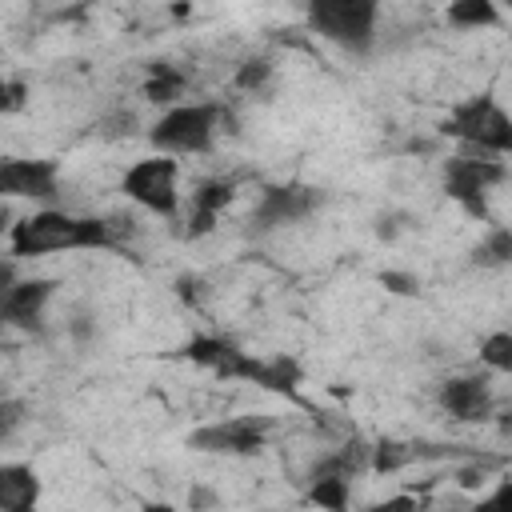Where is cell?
I'll list each match as a JSON object with an SVG mask.
<instances>
[{"instance_id": "1", "label": "cell", "mask_w": 512, "mask_h": 512, "mask_svg": "<svg viewBox=\"0 0 512 512\" xmlns=\"http://www.w3.org/2000/svg\"><path fill=\"white\" fill-rule=\"evenodd\" d=\"M112 244H116V232L108 220L76 216L56 204H44L40 212L20 216L8 228V252L20 260H36V256H52V252H96V248H112Z\"/></svg>"}, {"instance_id": "2", "label": "cell", "mask_w": 512, "mask_h": 512, "mask_svg": "<svg viewBox=\"0 0 512 512\" xmlns=\"http://www.w3.org/2000/svg\"><path fill=\"white\" fill-rule=\"evenodd\" d=\"M220 136H236V116L220 100H180L168 104L148 128V144L168 156H204Z\"/></svg>"}, {"instance_id": "3", "label": "cell", "mask_w": 512, "mask_h": 512, "mask_svg": "<svg viewBox=\"0 0 512 512\" xmlns=\"http://www.w3.org/2000/svg\"><path fill=\"white\" fill-rule=\"evenodd\" d=\"M380 4L384 0H304V20L320 40L352 56H368L376 44Z\"/></svg>"}, {"instance_id": "4", "label": "cell", "mask_w": 512, "mask_h": 512, "mask_svg": "<svg viewBox=\"0 0 512 512\" xmlns=\"http://www.w3.org/2000/svg\"><path fill=\"white\" fill-rule=\"evenodd\" d=\"M440 132L452 136L460 148H480L508 156L512 152V116L492 96H464L440 120Z\"/></svg>"}, {"instance_id": "5", "label": "cell", "mask_w": 512, "mask_h": 512, "mask_svg": "<svg viewBox=\"0 0 512 512\" xmlns=\"http://www.w3.org/2000/svg\"><path fill=\"white\" fill-rule=\"evenodd\" d=\"M508 180V164L496 152L480 148H460L456 156L444 160V192L468 212V216H488V192Z\"/></svg>"}, {"instance_id": "6", "label": "cell", "mask_w": 512, "mask_h": 512, "mask_svg": "<svg viewBox=\"0 0 512 512\" xmlns=\"http://www.w3.org/2000/svg\"><path fill=\"white\" fill-rule=\"evenodd\" d=\"M120 192L132 204H140L144 212L176 220L180 216V160L168 156V152H152V156L128 164V172L120 180Z\"/></svg>"}, {"instance_id": "7", "label": "cell", "mask_w": 512, "mask_h": 512, "mask_svg": "<svg viewBox=\"0 0 512 512\" xmlns=\"http://www.w3.org/2000/svg\"><path fill=\"white\" fill-rule=\"evenodd\" d=\"M272 424L264 416H228L188 432V448L204 456H256L268 444Z\"/></svg>"}, {"instance_id": "8", "label": "cell", "mask_w": 512, "mask_h": 512, "mask_svg": "<svg viewBox=\"0 0 512 512\" xmlns=\"http://www.w3.org/2000/svg\"><path fill=\"white\" fill-rule=\"evenodd\" d=\"M60 196V164L44 156H0V200L52 204Z\"/></svg>"}, {"instance_id": "9", "label": "cell", "mask_w": 512, "mask_h": 512, "mask_svg": "<svg viewBox=\"0 0 512 512\" xmlns=\"http://www.w3.org/2000/svg\"><path fill=\"white\" fill-rule=\"evenodd\" d=\"M324 204V196L312 184H268L252 208V228L260 232H276L288 224L308 220L316 208Z\"/></svg>"}, {"instance_id": "10", "label": "cell", "mask_w": 512, "mask_h": 512, "mask_svg": "<svg viewBox=\"0 0 512 512\" xmlns=\"http://www.w3.org/2000/svg\"><path fill=\"white\" fill-rule=\"evenodd\" d=\"M436 404L460 420V424H484L496 416V392L488 384V376L480 372H460V376H448L440 388H436Z\"/></svg>"}, {"instance_id": "11", "label": "cell", "mask_w": 512, "mask_h": 512, "mask_svg": "<svg viewBox=\"0 0 512 512\" xmlns=\"http://www.w3.org/2000/svg\"><path fill=\"white\" fill-rule=\"evenodd\" d=\"M180 356L184 360H192V364H200V368H208L212 376H220V380H252V368H256V352H244L236 340H228V336H192L184 348H180Z\"/></svg>"}, {"instance_id": "12", "label": "cell", "mask_w": 512, "mask_h": 512, "mask_svg": "<svg viewBox=\"0 0 512 512\" xmlns=\"http://www.w3.org/2000/svg\"><path fill=\"white\" fill-rule=\"evenodd\" d=\"M52 296H56V280H48V276L16 280V284L0 296V324H8V328H24V332L40 328L44 308H48Z\"/></svg>"}, {"instance_id": "13", "label": "cell", "mask_w": 512, "mask_h": 512, "mask_svg": "<svg viewBox=\"0 0 512 512\" xmlns=\"http://www.w3.org/2000/svg\"><path fill=\"white\" fill-rule=\"evenodd\" d=\"M232 196H236V184L232 180H224V176L200 180L196 192H192V200H188V212H184V224H188L184 232L188 236H208L216 228V220L224 216V208L232 204Z\"/></svg>"}, {"instance_id": "14", "label": "cell", "mask_w": 512, "mask_h": 512, "mask_svg": "<svg viewBox=\"0 0 512 512\" xmlns=\"http://www.w3.org/2000/svg\"><path fill=\"white\" fill-rule=\"evenodd\" d=\"M40 500V472L24 460L0 464V512H32Z\"/></svg>"}, {"instance_id": "15", "label": "cell", "mask_w": 512, "mask_h": 512, "mask_svg": "<svg viewBox=\"0 0 512 512\" xmlns=\"http://www.w3.org/2000/svg\"><path fill=\"white\" fill-rule=\"evenodd\" d=\"M304 380V368L296 356H256V368H252V384L256 388H268V392H284L292 396Z\"/></svg>"}, {"instance_id": "16", "label": "cell", "mask_w": 512, "mask_h": 512, "mask_svg": "<svg viewBox=\"0 0 512 512\" xmlns=\"http://www.w3.org/2000/svg\"><path fill=\"white\" fill-rule=\"evenodd\" d=\"M360 472H368V444L348 440V444L324 452V456L312 464L308 476H344V480H352V476H360Z\"/></svg>"}, {"instance_id": "17", "label": "cell", "mask_w": 512, "mask_h": 512, "mask_svg": "<svg viewBox=\"0 0 512 512\" xmlns=\"http://www.w3.org/2000/svg\"><path fill=\"white\" fill-rule=\"evenodd\" d=\"M140 92H144L148 104L168 108V104H180L188 96V76L176 64H152V72H148V80H144Z\"/></svg>"}, {"instance_id": "18", "label": "cell", "mask_w": 512, "mask_h": 512, "mask_svg": "<svg viewBox=\"0 0 512 512\" xmlns=\"http://www.w3.org/2000/svg\"><path fill=\"white\" fill-rule=\"evenodd\" d=\"M444 20L452 28L480 32V28H496L500 24V8H496V0H448Z\"/></svg>"}, {"instance_id": "19", "label": "cell", "mask_w": 512, "mask_h": 512, "mask_svg": "<svg viewBox=\"0 0 512 512\" xmlns=\"http://www.w3.org/2000/svg\"><path fill=\"white\" fill-rule=\"evenodd\" d=\"M308 504H320L328 512H344L352 504V480H344V476H308Z\"/></svg>"}, {"instance_id": "20", "label": "cell", "mask_w": 512, "mask_h": 512, "mask_svg": "<svg viewBox=\"0 0 512 512\" xmlns=\"http://www.w3.org/2000/svg\"><path fill=\"white\" fill-rule=\"evenodd\" d=\"M416 460V444L408 440H376L368 448V472H400Z\"/></svg>"}, {"instance_id": "21", "label": "cell", "mask_w": 512, "mask_h": 512, "mask_svg": "<svg viewBox=\"0 0 512 512\" xmlns=\"http://www.w3.org/2000/svg\"><path fill=\"white\" fill-rule=\"evenodd\" d=\"M480 364L496 376H508L512 372V332L508 328H496L480 340Z\"/></svg>"}, {"instance_id": "22", "label": "cell", "mask_w": 512, "mask_h": 512, "mask_svg": "<svg viewBox=\"0 0 512 512\" xmlns=\"http://www.w3.org/2000/svg\"><path fill=\"white\" fill-rule=\"evenodd\" d=\"M508 260H512V232H508L504 224H496V228H488V236L480 240L476 264H484V268H504Z\"/></svg>"}, {"instance_id": "23", "label": "cell", "mask_w": 512, "mask_h": 512, "mask_svg": "<svg viewBox=\"0 0 512 512\" xmlns=\"http://www.w3.org/2000/svg\"><path fill=\"white\" fill-rule=\"evenodd\" d=\"M272 72H276V64H272L268 56H248V60L236 68L232 84H236L240 92H264L268 80H272Z\"/></svg>"}, {"instance_id": "24", "label": "cell", "mask_w": 512, "mask_h": 512, "mask_svg": "<svg viewBox=\"0 0 512 512\" xmlns=\"http://www.w3.org/2000/svg\"><path fill=\"white\" fill-rule=\"evenodd\" d=\"M24 104H28V84L16 76H0V116L24 112Z\"/></svg>"}, {"instance_id": "25", "label": "cell", "mask_w": 512, "mask_h": 512, "mask_svg": "<svg viewBox=\"0 0 512 512\" xmlns=\"http://www.w3.org/2000/svg\"><path fill=\"white\" fill-rule=\"evenodd\" d=\"M28 420V404L24 400H0V444Z\"/></svg>"}, {"instance_id": "26", "label": "cell", "mask_w": 512, "mask_h": 512, "mask_svg": "<svg viewBox=\"0 0 512 512\" xmlns=\"http://www.w3.org/2000/svg\"><path fill=\"white\" fill-rule=\"evenodd\" d=\"M380 284H384L388 292H396V296H416V292H420V276H416V272L384 268V272H380Z\"/></svg>"}, {"instance_id": "27", "label": "cell", "mask_w": 512, "mask_h": 512, "mask_svg": "<svg viewBox=\"0 0 512 512\" xmlns=\"http://www.w3.org/2000/svg\"><path fill=\"white\" fill-rule=\"evenodd\" d=\"M20 280V256H12V252H0V296L12 288Z\"/></svg>"}, {"instance_id": "28", "label": "cell", "mask_w": 512, "mask_h": 512, "mask_svg": "<svg viewBox=\"0 0 512 512\" xmlns=\"http://www.w3.org/2000/svg\"><path fill=\"white\" fill-rule=\"evenodd\" d=\"M176 292H180V300L200 304V300H204V280H200V276H180V280H176Z\"/></svg>"}, {"instance_id": "29", "label": "cell", "mask_w": 512, "mask_h": 512, "mask_svg": "<svg viewBox=\"0 0 512 512\" xmlns=\"http://www.w3.org/2000/svg\"><path fill=\"white\" fill-rule=\"evenodd\" d=\"M456 480H460L464 488H476V484H484V468H460Z\"/></svg>"}, {"instance_id": "30", "label": "cell", "mask_w": 512, "mask_h": 512, "mask_svg": "<svg viewBox=\"0 0 512 512\" xmlns=\"http://www.w3.org/2000/svg\"><path fill=\"white\" fill-rule=\"evenodd\" d=\"M12 228V212H8V200H0V236H8Z\"/></svg>"}]
</instances>
